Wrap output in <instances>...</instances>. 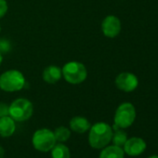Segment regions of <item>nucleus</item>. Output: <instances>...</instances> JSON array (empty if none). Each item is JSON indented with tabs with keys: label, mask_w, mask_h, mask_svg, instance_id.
Listing matches in <instances>:
<instances>
[{
	"label": "nucleus",
	"mask_w": 158,
	"mask_h": 158,
	"mask_svg": "<svg viewBox=\"0 0 158 158\" xmlns=\"http://www.w3.org/2000/svg\"><path fill=\"white\" fill-rule=\"evenodd\" d=\"M91 125L89 121L83 116H74L70 120V128L71 130L82 134L89 130Z\"/></svg>",
	"instance_id": "nucleus-12"
},
{
	"label": "nucleus",
	"mask_w": 158,
	"mask_h": 158,
	"mask_svg": "<svg viewBox=\"0 0 158 158\" xmlns=\"http://www.w3.org/2000/svg\"><path fill=\"white\" fill-rule=\"evenodd\" d=\"M25 78L18 70H9L0 75V89L6 92L20 91L24 88Z\"/></svg>",
	"instance_id": "nucleus-3"
},
{
	"label": "nucleus",
	"mask_w": 158,
	"mask_h": 158,
	"mask_svg": "<svg viewBox=\"0 0 158 158\" xmlns=\"http://www.w3.org/2000/svg\"><path fill=\"white\" fill-rule=\"evenodd\" d=\"M1 63H2V54L0 53V65H1Z\"/></svg>",
	"instance_id": "nucleus-21"
},
{
	"label": "nucleus",
	"mask_w": 158,
	"mask_h": 158,
	"mask_svg": "<svg viewBox=\"0 0 158 158\" xmlns=\"http://www.w3.org/2000/svg\"><path fill=\"white\" fill-rule=\"evenodd\" d=\"M146 149V142L138 137L128 139L124 144V152L130 156H138L141 154Z\"/></svg>",
	"instance_id": "nucleus-9"
},
{
	"label": "nucleus",
	"mask_w": 158,
	"mask_h": 158,
	"mask_svg": "<svg viewBox=\"0 0 158 158\" xmlns=\"http://www.w3.org/2000/svg\"><path fill=\"white\" fill-rule=\"evenodd\" d=\"M136 110L130 102H124L118 106L114 114V125L118 128L129 127L135 121Z\"/></svg>",
	"instance_id": "nucleus-6"
},
{
	"label": "nucleus",
	"mask_w": 158,
	"mask_h": 158,
	"mask_svg": "<svg viewBox=\"0 0 158 158\" xmlns=\"http://www.w3.org/2000/svg\"><path fill=\"white\" fill-rule=\"evenodd\" d=\"M32 143L35 150L47 152L54 147L57 141L53 131L48 128H40L34 133Z\"/></svg>",
	"instance_id": "nucleus-5"
},
{
	"label": "nucleus",
	"mask_w": 158,
	"mask_h": 158,
	"mask_svg": "<svg viewBox=\"0 0 158 158\" xmlns=\"http://www.w3.org/2000/svg\"><path fill=\"white\" fill-rule=\"evenodd\" d=\"M139 80L134 73L124 72L119 73L115 78V86L118 89L125 92H131L137 89Z\"/></svg>",
	"instance_id": "nucleus-7"
},
{
	"label": "nucleus",
	"mask_w": 158,
	"mask_h": 158,
	"mask_svg": "<svg viewBox=\"0 0 158 158\" xmlns=\"http://www.w3.org/2000/svg\"><path fill=\"white\" fill-rule=\"evenodd\" d=\"M54 136L57 142H65L71 137V131L66 127H59L54 131Z\"/></svg>",
	"instance_id": "nucleus-15"
},
{
	"label": "nucleus",
	"mask_w": 158,
	"mask_h": 158,
	"mask_svg": "<svg viewBox=\"0 0 158 158\" xmlns=\"http://www.w3.org/2000/svg\"><path fill=\"white\" fill-rule=\"evenodd\" d=\"M112 140H113L114 145L122 147L127 140V134L124 130H122V128L115 129L114 132H113Z\"/></svg>",
	"instance_id": "nucleus-16"
},
{
	"label": "nucleus",
	"mask_w": 158,
	"mask_h": 158,
	"mask_svg": "<svg viewBox=\"0 0 158 158\" xmlns=\"http://www.w3.org/2000/svg\"><path fill=\"white\" fill-rule=\"evenodd\" d=\"M62 76L65 81L72 85L83 83L88 76L86 66L79 61H69L61 68Z\"/></svg>",
	"instance_id": "nucleus-2"
},
{
	"label": "nucleus",
	"mask_w": 158,
	"mask_h": 158,
	"mask_svg": "<svg viewBox=\"0 0 158 158\" xmlns=\"http://www.w3.org/2000/svg\"><path fill=\"white\" fill-rule=\"evenodd\" d=\"M34 113L33 103L24 98H20L10 105V116L15 122H23L28 120Z\"/></svg>",
	"instance_id": "nucleus-4"
},
{
	"label": "nucleus",
	"mask_w": 158,
	"mask_h": 158,
	"mask_svg": "<svg viewBox=\"0 0 158 158\" xmlns=\"http://www.w3.org/2000/svg\"><path fill=\"white\" fill-rule=\"evenodd\" d=\"M0 31H1V25H0Z\"/></svg>",
	"instance_id": "nucleus-23"
},
{
	"label": "nucleus",
	"mask_w": 158,
	"mask_h": 158,
	"mask_svg": "<svg viewBox=\"0 0 158 158\" xmlns=\"http://www.w3.org/2000/svg\"><path fill=\"white\" fill-rule=\"evenodd\" d=\"M125 152L122 147L116 145L105 146L102 148L99 158H124Z\"/></svg>",
	"instance_id": "nucleus-13"
},
{
	"label": "nucleus",
	"mask_w": 158,
	"mask_h": 158,
	"mask_svg": "<svg viewBox=\"0 0 158 158\" xmlns=\"http://www.w3.org/2000/svg\"><path fill=\"white\" fill-rule=\"evenodd\" d=\"M9 6L6 0H0V19H2L8 12Z\"/></svg>",
	"instance_id": "nucleus-18"
},
{
	"label": "nucleus",
	"mask_w": 158,
	"mask_h": 158,
	"mask_svg": "<svg viewBox=\"0 0 158 158\" xmlns=\"http://www.w3.org/2000/svg\"><path fill=\"white\" fill-rule=\"evenodd\" d=\"M16 130V122L10 116L0 117V136L9 138L14 134Z\"/></svg>",
	"instance_id": "nucleus-11"
},
{
	"label": "nucleus",
	"mask_w": 158,
	"mask_h": 158,
	"mask_svg": "<svg viewBox=\"0 0 158 158\" xmlns=\"http://www.w3.org/2000/svg\"><path fill=\"white\" fill-rule=\"evenodd\" d=\"M50 151L52 158H71L69 148L62 142H57Z\"/></svg>",
	"instance_id": "nucleus-14"
},
{
	"label": "nucleus",
	"mask_w": 158,
	"mask_h": 158,
	"mask_svg": "<svg viewBox=\"0 0 158 158\" xmlns=\"http://www.w3.org/2000/svg\"><path fill=\"white\" fill-rule=\"evenodd\" d=\"M113 128L107 123L98 122L90 127L89 143L93 149H102L112 140Z\"/></svg>",
	"instance_id": "nucleus-1"
},
{
	"label": "nucleus",
	"mask_w": 158,
	"mask_h": 158,
	"mask_svg": "<svg viewBox=\"0 0 158 158\" xmlns=\"http://www.w3.org/2000/svg\"><path fill=\"white\" fill-rule=\"evenodd\" d=\"M11 46L10 41L6 40V39H1L0 38V53H7L10 50Z\"/></svg>",
	"instance_id": "nucleus-17"
},
{
	"label": "nucleus",
	"mask_w": 158,
	"mask_h": 158,
	"mask_svg": "<svg viewBox=\"0 0 158 158\" xmlns=\"http://www.w3.org/2000/svg\"><path fill=\"white\" fill-rule=\"evenodd\" d=\"M148 158H158V155H152V156H150Z\"/></svg>",
	"instance_id": "nucleus-22"
},
{
	"label": "nucleus",
	"mask_w": 158,
	"mask_h": 158,
	"mask_svg": "<svg viewBox=\"0 0 158 158\" xmlns=\"http://www.w3.org/2000/svg\"><path fill=\"white\" fill-rule=\"evenodd\" d=\"M10 115V105L4 102H0V117Z\"/></svg>",
	"instance_id": "nucleus-19"
},
{
	"label": "nucleus",
	"mask_w": 158,
	"mask_h": 158,
	"mask_svg": "<svg viewBox=\"0 0 158 158\" xmlns=\"http://www.w3.org/2000/svg\"><path fill=\"white\" fill-rule=\"evenodd\" d=\"M62 76L61 69L56 65H49L43 71V80L48 84H56Z\"/></svg>",
	"instance_id": "nucleus-10"
},
{
	"label": "nucleus",
	"mask_w": 158,
	"mask_h": 158,
	"mask_svg": "<svg viewBox=\"0 0 158 158\" xmlns=\"http://www.w3.org/2000/svg\"><path fill=\"white\" fill-rule=\"evenodd\" d=\"M102 31L103 35L109 38L117 36L121 31V22L114 15H109L104 18L102 23Z\"/></svg>",
	"instance_id": "nucleus-8"
},
{
	"label": "nucleus",
	"mask_w": 158,
	"mask_h": 158,
	"mask_svg": "<svg viewBox=\"0 0 158 158\" xmlns=\"http://www.w3.org/2000/svg\"><path fill=\"white\" fill-rule=\"evenodd\" d=\"M4 154H5V150L1 145H0V158H3Z\"/></svg>",
	"instance_id": "nucleus-20"
}]
</instances>
